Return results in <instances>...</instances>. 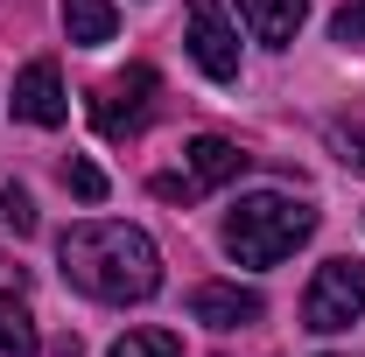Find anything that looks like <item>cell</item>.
Returning a JSON list of instances; mask_svg holds the SVG:
<instances>
[{
    "instance_id": "1",
    "label": "cell",
    "mask_w": 365,
    "mask_h": 357,
    "mask_svg": "<svg viewBox=\"0 0 365 357\" xmlns=\"http://www.w3.org/2000/svg\"><path fill=\"white\" fill-rule=\"evenodd\" d=\"M56 267H63V280H71L78 294L113 302V309L148 302V294L162 287V252H155V238H148L140 224H113V218L71 224V231L56 238Z\"/></svg>"
},
{
    "instance_id": "2",
    "label": "cell",
    "mask_w": 365,
    "mask_h": 357,
    "mask_svg": "<svg viewBox=\"0 0 365 357\" xmlns=\"http://www.w3.org/2000/svg\"><path fill=\"white\" fill-rule=\"evenodd\" d=\"M309 231H317V211H309L302 196L260 189V196H239L225 211V252L239 267H281Z\"/></svg>"
},
{
    "instance_id": "3",
    "label": "cell",
    "mask_w": 365,
    "mask_h": 357,
    "mask_svg": "<svg viewBox=\"0 0 365 357\" xmlns=\"http://www.w3.org/2000/svg\"><path fill=\"white\" fill-rule=\"evenodd\" d=\"M359 315H365V267L359 260H323L317 280H309V294H302V329L337 336V329H351Z\"/></svg>"
},
{
    "instance_id": "4",
    "label": "cell",
    "mask_w": 365,
    "mask_h": 357,
    "mask_svg": "<svg viewBox=\"0 0 365 357\" xmlns=\"http://www.w3.org/2000/svg\"><path fill=\"white\" fill-rule=\"evenodd\" d=\"M155 91H162V78H155L148 63L120 70L113 85H98V98H91V119H98V134H106V140L140 134V127H148V112H155Z\"/></svg>"
},
{
    "instance_id": "5",
    "label": "cell",
    "mask_w": 365,
    "mask_h": 357,
    "mask_svg": "<svg viewBox=\"0 0 365 357\" xmlns=\"http://www.w3.org/2000/svg\"><path fill=\"white\" fill-rule=\"evenodd\" d=\"M182 21H190V56H197V70H204L211 85H232V78H239V28L225 21V7H218V0H190Z\"/></svg>"
},
{
    "instance_id": "6",
    "label": "cell",
    "mask_w": 365,
    "mask_h": 357,
    "mask_svg": "<svg viewBox=\"0 0 365 357\" xmlns=\"http://www.w3.org/2000/svg\"><path fill=\"white\" fill-rule=\"evenodd\" d=\"M14 119H29V127H63L71 119V98H63V70L36 56L21 78H14Z\"/></svg>"
},
{
    "instance_id": "7",
    "label": "cell",
    "mask_w": 365,
    "mask_h": 357,
    "mask_svg": "<svg viewBox=\"0 0 365 357\" xmlns=\"http://www.w3.org/2000/svg\"><path fill=\"white\" fill-rule=\"evenodd\" d=\"M190 315H197L204 329H246V322H260V315H267V302H260L253 287L204 280V287H190Z\"/></svg>"
},
{
    "instance_id": "8",
    "label": "cell",
    "mask_w": 365,
    "mask_h": 357,
    "mask_svg": "<svg viewBox=\"0 0 365 357\" xmlns=\"http://www.w3.org/2000/svg\"><path fill=\"white\" fill-rule=\"evenodd\" d=\"M239 21L253 28V43L288 49V43H295V28L309 21V0H239Z\"/></svg>"
},
{
    "instance_id": "9",
    "label": "cell",
    "mask_w": 365,
    "mask_h": 357,
    "mask_svg": "<svg viewBox=\"0 0 365 357\" xmlns=\"http://www.w3.org/2000/svg\"><path fill=\"white\" fill-rule=\"evenodd\" d=\"M182 154H190V182H197V189H225V182L246 176V154H239L232 140H218V134H197Z\"/></svg>"
},
{
    "instance_id": "10",
    "label": "cell",
    "mask_w": 365,
    "mask_h": 357,
    "mask_svg": "<svg viewBox=\"0 0 365 357\" xmlns=\"http://www.w3.org/2000/svg\"><path fill=\"white\" fill-rule=\"evenodd\" d=\"M113 28H120L113 0H63V36H71L78 49H106Z\"/></svg>"
},
{
    "instance_id": "11",
    "label": "cell",
    "mask_w": 365,
    "mask_h": 357,
    "mask_svg": "<svg viewBox=\"0 0 365 357\" xmlns=\"http://www.w3.org/2000/svg\"><path fill=\"white\" fill-rule=\"evenodd\" d=\"M43 336H36V315L21 309L14 294H0V357H36Z\"/></svg>"
},
{
    "instance_id": "12",
    "label": "cell",
    "mask_w": 365,
    "mask_h": 357,
    "mask_svg": "<svg viewBox=\"0 0 365 357\" xmlns=\"http://www.w3.org/2000/svg\"><path fill=\"white\" fill-rule=\"evenodd\" d=\"M106 357H182V351H176V336H169V329H127Z\"/></svg>"
},
{
    "instance_id": "13",
    "label": "cell",
    "mask_w": 365,
    "mask_h": 357,
    "mask_svg": "<svg viewBox=\"0 0 365 357\" xmlns=\"http://www.w3.org/2000/svg\"><path fill=\"white\" fill-rule=\"evenodd\" d=\"M0 231H14V238H29L36 231V203H29V189H0Z\"/></svg>"
},
{
    "instance_id": "14",
    "label": "cell",
    "mask_w": 365,
    "mask_h": 357,
    "mask_svg": "<svg viewBox=\"0 0 365 357\" xmlns=\"http://www.w3.org/2000/svg\"><path fill=\"white\" fill-rule=\"evenodd\" d=\"M63 182H71V196H85V203H106V176H98L91 161H63Z\"/></svg>"
},
{
    "instance_id": "15",
    "label": "cell",
    "mask_w": 365,
    "mask_h": 357,
    "mask_svg": "<svg viewBox=\"0 0 365 357\" xmlns=\"http://www.w3.org/2000/svg\"><path fill=\"white\" fill-rule=\"evenodd\" d=\"M330 36H337L344 49H365V0H351V7L330 21Z\"/></svg>"
},
{
    "instance_id": "16",
    "label": "cell",
    "mask_w": 365,
    "mask_h": 357,
    "mask_svg": "<svg viewBox=\"0 0 365 357\" xmlns=\"http://www.w3.org/2000/svg\"><path fill=\"white\" fill-rule=\"evenodd\" d=\"M337 154H344V169H351V176H365V127L337 134Z\"/></svg>"
},
{
    "instance_id": "17",
    "label": "cell",
    "mask_w": 365,
    "mask_h": 357,
    "mask_svg": "<svg viewBox=\"0 0 365 357\" xmlns=\"http://www.w3.org/2000/svg\"><path fill=\"white\" fill-rule=\"evenodd\" d=\"M155 196H169V203H190V196H197V182H190V176H155Z\"/></svg>"
}]
</instances>
